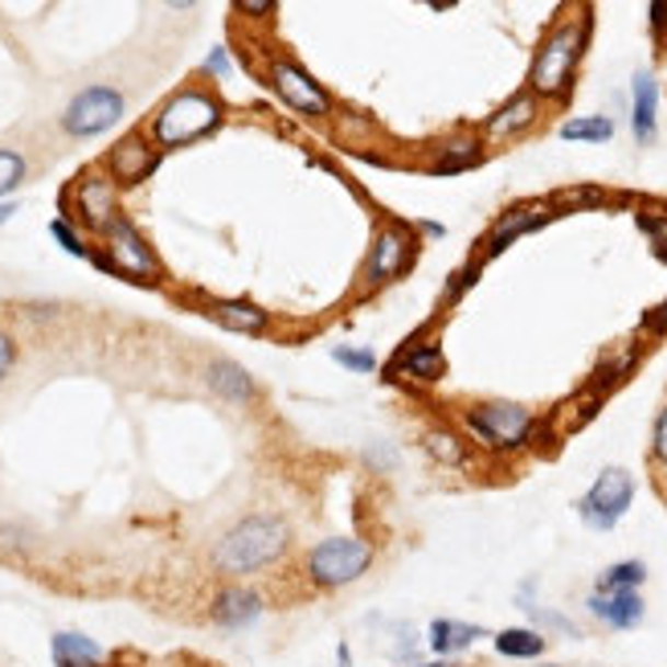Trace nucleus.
I'll return each mask as SVG.
<instances>
[{"instance_id":"9b49d317","label":"nucleus","mask_w":667,"mask_h":667,"mask_svg":"<svg viewBox=\"0 0 667 667\" xmlns=\"http://www.w3.org/2000/svg\"><path fill=\"white\" fill-rule=\"evenodd\" d=\"M78 214H82V221H87L91 230H103V233H107L111 226H115V218H119V197H115V181L99 176V172L82 176V181H78Z\"/></svg>"},{"instance_id":"423d86ee","label":"nucleus","mask_w":667,"mask_h":667,"mask_svg":"<svg viewBox=\"0 0 667 667\" xmlns=\"http://www.w3.org/2000/svg\"><path fill=\"white\" fill-rule=\"evenodd\" d=\"M467 430L492 450H513L532 435V414L513 402H487L467 410Z\"/></svg>"},{"instance_id":"79ce46f5","label":"nucleus","mask_w":667,"mask_h":667,"mask_svg":"<svg viewBox=\"0 0 667 667\" xmlns=\"http://www.w3.org/2000/svg\"><path fill=\"white\" fill-rule=\"evenodd\" d=\"M13 214H16V202H0V226L13 218Z\"/></svg>"},{"instance_id":"c85d7f7f","label":"nucleus","mask_w":667,"mask_h":667,"mask_svg":"<svg viewBox=\"0 0 667 667\" xmlns=\"http://www.w3.org/2000/svg\"><path fill=\"white\" fill-rule=\"evenodd\" d=\"M21 181H25V156L13 148H0V197L13 193Z\"/></svg>"},{"instance_id":"9d476101","label":"nucleus","mask_w":667,"mask_h":667,"mask_svg":"<svg viewBox=\"0 0 667 667\" xmlns=\"http://www.w3.org/2000/svg\"><path fill=\"white\" fill-rule=\"evenodd\" d=\"M410 254H414V242L402 226H389V230L377 233L372 242V254L365 263V287H381V283L398 279L405 266H410Z\"/></svg>"},{"instance_id":"1a4fd4ad","label":"nucleus","mask_w":667,"mask_h":667,"mask_svg":"<svg viewBox=\"0 0 667 667\" xmlns=\"http://www.w3.org/2000/svg\"><path fill=\"white\" fill-rule=\"evenodd\" d=\"M271 87H275V94H279L291 111H299V115H311V119L332 115V99H327V91L299 62L279 58V62L271 66Z\"/></svg>"},{"instance_id":"a211bd4d","label":"nucleus","mask_w":667,"mask_h":667,"mask_svg":"<svg viewBox=\"0 0 667 667\" xmlns=\"http://www.w3.org/2000/svg\"><path fill=\"white\" fill-rule=\"evenodd\" d=\"M475 639H487V631H483V626H475V622H459V619H435V622H430V652H435L438 659H450V655L467 652Z\"/></svg>"},{"instance_id":"20e7f679","label":"nucleus","mask_w":667,"mask_h":667,"mask_svg":"<svg viewBox=\"0 0 667 667\" xmlns=\"http://www.w3.org/2000/svg\"><path fill=\"white\" fill-rule=\"evenodd\" d=\"M372 565V544L357 537H332L308 553V577L324 590H341Z\"/></svg>"},{"instance_id":"f257e3e1","label":"nucleus","mask_w":667,"mask_h":667,"mask_svg":"<svg viewBox=\"0 0 667 667\" xmlns=\"http://www.w3.org/2000/svg\"><path fill=\"white\" fill-rule=\"evenodd\" d=\"M287 544H291V532H287L279 516H246L218 541L214 565L230 577L258 574V570L275 565L287 553Z\"/></svg>"},{"instance_id":"7c9ffc66","label":"nucleus","mask_w":667,"mask_h":667,"mask_svg":"<svg viewBox=\"0 0 667 667\" xmlns=\"http://www.w3.org/2000/svg\"><path fill=\"white\" fill-rule=\"evenodd\" d=\"M49 233L58 238V246H62L66 254H74V258H87V254H91V250L82 246V238H78L74 226H70L66 218H54V221H49Z\"/></svg>"},{"instance_id":"72a5a7b5","label":"nucleus","mask_w":667,"mask_h":667,"mask_svg":"<svg viewBox=\"0 0 667 667\" xmlns=\"http://www.w3.org/2000/svg\"><path fill=\"white\" fill-rule=\"evenodd\" d=\"M639 226L655 238V254L667 263V218H647V214H639Z\"/></svg>"},{"instance_id":"5701e85b","label":"nucleus","mask_w":667,"mask_h":667,"mask_svg":"<svg viewBox=\"0 0 667 667\" xmlns=\"http://www.w3.org/2000/svg\"><path fill=\"white\" fill-rule=\"evenodd\" d=\"M492 643H496V652L504 655V659H537V655H544V647H549V639H544L541 631H532V626H508V631H499Z\"/></svg>"},{"instance_id":"f3484780","label":"nucleus","mask_w":667,"mask_h":667,"mask_svg":"<svg viewBox=\"0 0 667 667\" xmlns=\"http://www.w3.org/2000/svg\"><path fill=\"white\" fill-rule=\"evenodd\" d=\"M49 655H54V667H103L107 659V652L94 639L78 635V631H58L49 643Z\"/></svg>"},{"instance_id":"2f4dec72","label":"nucleus","mask_w":667,"mask_h":667,"mask_svg":"<svg viewBox=\"0 0 667 667\" xmlns=\"http://www.w3.org/2000/svg\"><path fill=\"white\" fill-rule=\"evenodd\" d=\"M553 205H557V209H570V205H602V193H598V188H565V193L553 197Z\"/></svg>"},{"instance_id":"cd10ccee","label":"nucleus","mask_w":667,"mask_h":667,"mask_svg":"<svg viewBox=\"0 0 667 667\" xmlns=\"http://www.w3.org/2000/svg\"><path fill=\"white\" fill-rule=\"evenodd\" d=\"M389 631L398 639V643H389V655H393L398 664H414V659H418V635H414V626H410V622H393Z\"/></svg>"},{"instance_id":"c756f323","label":"nucleus","mask_w":667,"mask_h":667,"mask_svg":"<svg viewBox=\"0 0 667 667\" xmlns=\"http://www.w3.org/2000/svg\"><path fill=\"white\" fill-rule=\"evenodd\" d=\"M332 360L344 365L348 372H360V377L377 369V357H372L369 348H348V344H336V348H332Z\"/></svg>"},{"instance_id":"a19ab883","label":"nucleus","mask_w":667,"mask_h":667,"mask_svg":"<svg viewBox=\"0 0 667 667\" xmlns=\"http://www.w3.org/2000/svg\"><path fill=\"white\" fill-rule=\"evenodd\" d=\"M336 667H353V652H348V643L336 647Z\"/></svg>"},{"instance_id":"e433bc0d","label":"nucleus","mask_w":667,"mask_h":667,"mask_svg":"<svg viewBox=\"0 0 667 667\" xmlns=\"http://www.w3.org/2000/svg\"><path fill=\"white\" fill-rule=\"evenodd\" d=\"M205 70H209V74H230V54H226V46L209 49V58H205Z\"/></svg>"},{"instance_id":"dca6fc26","label":"nucleus","mask_w":667,"mask_h":667,"mask_svg":"<svg viewBox=\"0 0 667 667\" xmlns=\"http://www.w3.org/2000/svg\"><path fill=\"white\" fill-rule=\"evenodd\" d=\"M631 94H635V111H631V131H635V140L647 148L655 143L659 136V127H655V111H659V87H655V78L647 70H639L631 78Z\"/></svg>"},{"instance_id":"393cba45","label":"nucleus","mask_w":667,"mask_h":667,"mask_svg":"<svg viewBox=\"0 0 667 667\" xmlns=\"http://www.w3.org/2000/svg\"><path fill=\"white\" fill-rule=\"evenodd\" d=\"M614 136V124L606 115H582V119H565L561 124V140H586V143H606Z\"/></svg>"},{"instance_id":"4c0bfd02","label":"nucleus","mask_w":667,"mask_h":667,"mask_svg":"<svg viewBox=\"0 0 667 667\" xmlns=\"http://www.w3.org/2000/svg\"><path fill=\"white\" fill-rule=\"evenodd\" d=\"M647 13H652V30H655V33H664V30H667V0H655Z\"/></svg>"},{"instance_id":"4468645a","label":"nucleus","mask_w":667,"mask_h":667,"mask_svg":"<svg viewBox=\"0 0 667 667\" xmlns=\"http://www.w3.org/2000/svg\"><path fill=\"white\" fill-rule=\"evenodd\" d=\"M447 369V357L438 344H410L389 360L386 377H410V381H438Z\"/></svg>"},{"instance_id":"c03bdc74","label":"nucleus","mask_w":667,"mask_h":667,"mask_svg":"<svg viewBox=\"0 0 667 667\" xmlns=\"http://www.w3.org/2000/svg\"><path fill=\"white\" fill-rule=\"evenodd\" d=\"M410 667H455L450 659H438V664H410Z\"/></svg>"},{"instance_id":"f8f14e48","label":"nucleus","mask_w":667,"mask_h":667,"mask_svg":"<svg viewBox=\"0 0 667 667\" xmlns=\"http://www.w3.org/2000/svg\"><path fill=\"white\" fill-rule=\"evenodd\" d=\"M111 176L119 185H140L143 176H152L156 164H160V152L143 136H124V140L111 148Z\"/></svg>"},{"instance_id":"412c9836","label":"nucleus","mask_w":667,"mask_h":667,"mask_svg":"<svg viewBox=\"0 0 667 667\" xmlns=\"http://www.w3.org/2000/svg\"><path fill=\"white\" fill-rule=\"evenodd\" d=\"M549 218H553V214H544V209H513V214H508V218L496 226V233L487 238V254H499V250H508V242H516L520 233L541 230Z\"/></svg>"},{"instance_id":"f03ea898","label":"nucleus","mask_w":667,"mask_h":667,"mask_svg":"<svg viewBox=\"0 0 667 667\" xmlns=\"http://www.w3.org/2000/svg\"><path fill=\"white\" fill-rule=\"evenodd\" d=\"M221 124V103L205 91H181L160 107L152 136L160 148H185V143L209 136Z\"/></svg>"},{"instance_id":"a18cd8bd","label":"nucleus","mask_w":667,"mask_h":667,"mask_svg":"<svg viewBox=\"0 0 667 667\" xmlns=\"http://www.w3.org/2000/svg\"><path fill=\"white\" fill-rule=\"evenodd\" d=\"M655 324H667V303L659 308V320H655Z\"/></svg>"},{"instance_id":"6ab92c4d","label":"nucleus","mask_w":667,"mask_h":667,"mask_svg":"<svg viewBox=\"0 0 667 667\" xmlns=\"http://www.w3.org/2000/svg\"><path fill=\"white\" fill-rule=\"evenodd\" d=\"M537 124V94H516L513 103H504V107L487 119V136H496V140H504V136H516V131H525V127Z\"/></svg>"},{"instance_id":"c9c22d12","label":"nucleus","mask_w":667,"mask_h":667,"mask_svg":"<svg viewBox=\"0 0 667 667\" xmlns=\"http://www.w3.org/2000/svg\"><path fill=\"white\" fill-rule=\"evenodd\" d=\"M652 450H655V459L659 463H667V410L655 418V442H652Z\"/></svg>"},{"instance_id":"bb28decb","label":"nucleus","mask_w":667,"mask_h":667,"mask_svg":"<svg viewBox=\"0 0 667 667\" xmlns=\"http://www.w3.org/2000/svg\"><path fill=\"white\" fill-rule=\"evenodd\" d=\"M471 164H480V143L463 140V143H450L447 156L435 164V172L438 176H442V172H463V169H471Z\"/></svg>"},{"instance_id":"ea45409f","label":"nucleus","mask_w":667,"mask_h":667,"mask_svg":"<svg viewBox=\"0 0 667 667\" xmlns=\"http://www.w3.org/2000/svg\"><path fill=\"white\" fill-rule=\"evenodd\" d=\"M238 9H242V13H258V16L275 13V4H250V0H242V4H238Z\"/></svg>"},{"instance_id":"473e14b6","label":"nucleus","mask_w":667,"mask_h":667,"mask_svg":"<svg viewBox=\"0 0 667 667\" xmlns=\"http://www.w3.org/2000/svg\"><path fill=\"white\" fill-rule=\"evenodd\" d=\"M528 614L532 619H541L544 626H553V631H561V635H570V639H577V626L570 619H561V614H553V610H544V606H525Z\"/></svg>"},{"instance_id":"ddd939ff","label":"nucleus","mask_w":667,"mask_h":667,"mask_svg":"<svg viewBox=\"0 0 667 667\" xmlns=\"http://www.w3.org/2000/svg\"><path fill=\"white\" fill-rule=\"evenodd\" d=\"M590 614L598 622H606L610 631H631L643 622L647 606H643V594L639 590H619V594H590Z\"/></svg>"},{"instance_id":"4be33fe9","label":"nucleus","mask_w":667,"mask_h":667,"mask_svg":"<svg viewBox=\"0 0 667 667\" xmlns=\"http://www.w3.org/2000/svg\"><path fill=\"white\" fill-rule=\"evenodd\" d=\"M205 377H209V386L218 389L221 398H230V402H250V398H254L250 372L242 369V365H233V360H214Z\"/></svg>"},{"instance_id":"58836bf2","label":"nucleus","mask_w":667,"mask_h":667,"mask_svg":"<svg viewBox=\"0 0 667 667\" xmlns=\"http://www.w3.org/2000/svg\"><path fill=\"white\" fill-rule=\"evenodd\" d=\"M369 463H386V467H393V463H398V455H393V450H377V447H372V450H369Z\"/></svg>"},{"instance_id":"7ed1b4c3","label":"nucleus","mask_w":667,"mask_h":667,"mask_svg":"<svg viewBox=\"0 0 667 667\" xmlns=\"http://www.w3.org/2000/svg\"><path fill=\"white\" fill-rule=\"evenodd\" d=\"M582 46H586V21H570L544 37V46L537 49V62H532V74H528V87L532 94H565L570 82H574L577 58H582Z\"/></svg>"},{"instance_id":"39448f33","label":"nucleus","mask_w":667,"mask_h":667,"mask_svg":"<svg viewBox=\"0 0 667 667\" xmlns=\"http://www.w3.org/2000/svg\"><path fill=\"white\" fill-rule=\"evenodd\" d=\"M631 499H635V480H631V471L606 467L602 475L594 480L590 492L577 499V516H582L590 528H598V532H610V528L626 516Z\"/></svg>"},{"instance_id":"f704fd0d","label":"nucleus","mask_w":667,"mask_h":667,"mask_svg":"<svg viewBox=\"0 0 667 667\" xmlns=\"http://www.w3.org/2000/svg\"><path fill=\"white\" fill-rule=\"evenodd\" d=\"M13 360H16V344L9 332H0V381L9 377V369H13Z\"/></svg>"},{"instance_id":"a878e982","label":"nucleus","mask_w":667,"mask_h":667,"mask_svg":"<svg viewBox=\"0 0 667 667\" xmlns=\"http://www.w3.org/2000/svg\"><path fill=\"white\" fill-rule=\"evenodd\" d=\"M426 450L435 455L438 463H447V467H463L467 463L463 438L450 435V430H430V435H426Z\"/></svg>"},{"instance_id":"b1692460","label":"nucleus","mask_w":667,"mask_h":667,"mask_svg":"<svg viewBox=\"0 0 667 667\" xmlns=\"http://www.w3.org/2000/svg\"><path fill=\"white\" fill-rule=\"evenodd\" d=\"M643 582H647V565H643V561H619V565L602 570V577H598V590H594V594L639 590Z\"/></svg>"},{"instance_id":"aec40b11","label":"nucleus","mask_w":667,"mask_h":667,"mask_svg":"<svg viewBox=\"0 0 667 667\" xmlns=\"http://www.w3.org/2000/svg\"><path fill=\"white\" fill-rule=\"evenodd\" d=\"M209 315L230 332H263L266 327V311L250 299H218V303H209Z\"/></svg>"},{"instance_id":"37998d69","label":"nucleus","mask_w":667,"mask_h":667,"mask_svg":"<svg viewBox=\"0 0 667 667\" xmlns=\"http://www.w3.org/2000/svg\"><path fill=\"white\" fill-rule=\"evenodd\" d=\"M422 230L430 233V238H442V233H447V230H442V226H438V221H426V226H422Z\"/></svg>"},{"instance_id":"2eb2a0df","label":"nucleus","mask_w":667,"mask_h":667,"mask_svg":"<svg viewBox=\"0 0 667 667\" xmlns=\"http://www.w3.org/2000/svg\"><path fill=\"white\" fill-rule=\"evenodd\" d=\"M263 619V598L246 586H226L218 594V602H214V622L226 626V631H242L250 622Z\"/></svg>"},{"instance_id":"0eeeda50","label":"nucleus","mask_w":667,"mask_h":667,"mask_svg":"<svg viewBox=\"0 0 667 667\" xmlns=\"http://www.w3.org/2000/svg\"><path fill=\"white\" fill-rule=\"evenodd\" d=\"M124 119V94L115 87H87L70 99V107L62 111V127L66 136L74 140H91V136H103L111 127Z\"/></svg>"},{"instance_id":"6e6552de","label":"nucleus","mask_w":667,"mask_h":667,"mask_svg":"<svg viewBox=\"0 0 667 667\" xmlns=\"http://www.w3.org/2000/svg\"><path fill=\"white\" fill-rule=\"evenodd\" d=\"M107 258L111 275H124L131 283H156L160 279V263H156L152 246L140 238V230L127 218H115V226L107 230Z\"/></svg>"}]
</instances>
